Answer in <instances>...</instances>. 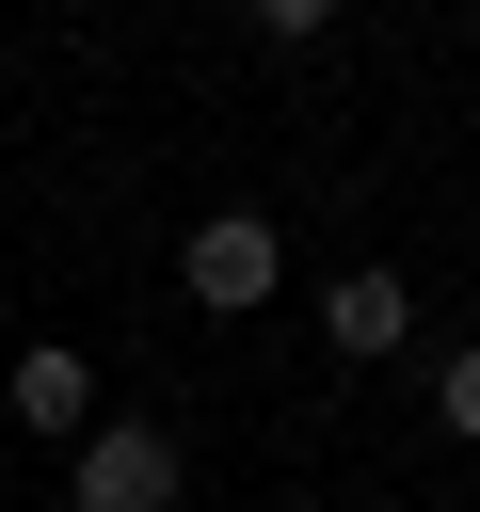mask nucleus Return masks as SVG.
Here are the masks:
<instances>
[{"mask_svg":"<svg viewBox=\"0 0 480 512\" xmlns=\"http://www.w3.org/2000/svg\"><path fill=\"white\" fill-rule=\"evenodd\" d=\"M400 320H416L400 272H336V288H320V336H336V352H400Z\"/></svg>","mask_w":480,"mask_h":512,"instance_id":"nucleus-4","label":"nucleus"},{"mask_svg":"<svg viewBox=\"0 0 480 512\" xmlns=\"http://www.w3.org/2000/svg\"><path fill=\"white\" fill-rule=\"evenodd\" d=\"M272 272H288V240L256 208H208L192 224V304H272Z\"/></svg>","mask_w":480,"mask_h":512,"instance_id":"nucleus-2","label":"nucleus"},{"mask_svg":"<svg viewBox=\"0 0 480 512\" xmlns=\"http://www.w3.org/2000/svg\"><path fill=\"white\" fill-rule=\"evenodd\" d=\"M448 432L480 448V352H448Z\"/></svg>","mask_w":480,"mask_h":512,"instance_id":"nucleus-5","label":"nucleus"},{"mask_svg":"<svg viewBox=\"0 0 480 512\" xmlns=\"http://www.w3.org/2000/svg\"><path fill=\"white\" fill-rule=\"evenodd\" d=\"M0 400H16L32 432H96V368H80L64 336H48V352H16V384H0Z\"/></svg>","mask_w":480,"mask_h":512,"instance_id":"nucleus-3","label":"nucleus"},{"mask_svg":"<svg viewBox=\"0 0 480 512\" xmlns=\"http://www.w3.org/2000/svg\"><path fill=\"white\" fill-rule=\"evenodd\" d=\"M176 480H192V448L144 432V416H112V432H80V496L64 512H176Z\"/></svg>","mask_w":480,"mask_h":512,"instance_id":"nucleus-1","label":"nucleus"}]
</instances>
